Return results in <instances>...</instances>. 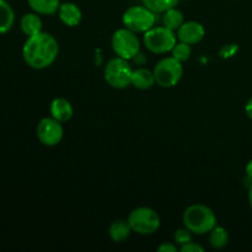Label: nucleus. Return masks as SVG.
<instances>
[{"mask_svg": "<svg viewBox=\"0 0 252 252\" xmlns=\"http://www.w3.org/2000/svg\"><path fill=\"white\" fill-rule=\"evenodd\" d=\"M59 54V44L48 32H39L27 37L22 47V57L30 68L42 70L56 62Z\"/></svg>", "mask_w": 252, "mask_h": 252, "instance_id": "1", "label": "nucleus"}, {"mask_svg": "<svg viewBox=\"0 0 252 252\" xmlns=\"http://www.w3.org/2000/svg\"><path fill=\"white\" fill-rule=\"evenodd\" d=\"M184 225L194 235H204L217 225V216L206 204L196 203L187 207L182 216Z\"/></svg>", "mask_w": 252, "mask_h": 252, "instance_id": "2", "label": "nucleus"}, {"mask_svg": "<svg viewBox=\"0 0 252 252\" xmlns=\"http://www.w3.org/2000/svg\"><path fill=\"white\" fill-rule=\"evenodd\" d=\"M134 69L132 68L127 59L121 57H115L110 59L103 69L105 81L113 89L123 90L128 88L132 83V74Z\"/></svg>", "mask_w": 252, "mask_h": 252, "instance_id": "3", "label": "nucleus"}, {"mask_svg": "<svg viewBox=\"0 0 252 252\" xmlns=\"http://www.w3.org/2000/svg\"><path fill=\"white\" fill-rule=\"evenodd\" d=\"M127 220L133 233H137L138 235H153L161 225L159 214L149 207H138L133 209Z\"/></svg>", "mask_w": 252, "mask_h": 252, "instance_id": "4", "label": "nucleus"}, {"mask_svg": "<svg viewBox=\"0 0 252 252\" xmlns=\"http://www.w3.org/2000/svg\"><path fill=\"white\" fill-rule=\"evenodd\" d=\"M177 36L175 31L165 26H154L143 36V43L149 52L154 54H165L172 51L176 44Z\"/></svg>", "mask_w": 252, "mask_h": 252, "instance_id": "5", "label": "nucleus"}, {"mask_svg": "<svg viewBox=\"0 0 252 252\" xmlns=\"http://www.w3.org/2000/svg\"><path fill=\"white\" fill-rule=\"evenodd\" d=\"M122 22L125 27L130 31L135 33H144L155 26L157 14L148 9L145 5H133L123 12Z\"/></svg>", "mask_w": 252, "mask_h": 252, "instance_id": "6", "label": "nucleus"}, {"mask_svg": "<svg viewBox=\"0 0 252 252\" xmlns=\"http://www.w3.org/2000/svg\"><path fill=\"white\" fill-rule=\"evenodd\" d=\"M111 47L117 57L123 59H134L140 52V41L137 33L127 27H122L113 32L111 38Z\"/></svg>", "mask_w": 252, "mask_h": 252, "instance_id": "7", "label": "nucleus"}, {"mask_svg": "<svg viewBox=\"0 0 252 252\" xmlns=\"http://www.w3.org/2000/svg\"><path fill=\"white\" fill-rule=\"evenodd\" d=\"M155 81L161 88H174L184 76V65L174 57H166L158 62L154 68Z\"/></svg>", "mask_w": 252, "mask_h": 252, "instance_id": "8", "label": "nucleus"}, {"mask_svg": "<svg viewBox=\"0 0 252 252\" xmlns=\"http://www.w3.org/2000/svg\"><path fill=\"white\" fill-rule=\"evenodd\" d=\"M36 134L41 144H43L44 147H56L63 139L64 128L62 122L51 116L39 121L36 128Z\"/></svg>", "mask_w": 252, "mask_h": 252, "instance_id": "9", "label": "nucleus"}, {"mask_svg": "<svg viewBox=\"0 0 252 252\" xmlns=\"http://www.w3.org/2000/svg\"><path fill=\"white\" fill-rule=\"evenodd\" d=\"M176 32V36L180 41L191 44V46L199 43L206 36L204 26L198 21L184 22Z\"/></svg>", "mask_w": 252, "mask_h": 252, "instance_id": "10", "label": "nucleus"}, {"mask_svg": "<svg viewBox=\"0 0 252 252\" xmlns=\"http://www.w3.org/2000/svg\"><path fill=\"white\" fill-rule=\"evenodd\" d=\"M58 17L65 26L75 27L78 26L83 19V12L80 7L74 2H63L58 10Z\"/></svg>", "mask_w": 252, "mask_h": 252, "instance_id": "11", "label": "nucleus"}, {"mask_svg": "<svg viewBox=\"0 0 252 252\" xmlns=\"http://www.w3.org/2000/svg\"><path fill=\"white\" fill-rule=\"evenodd\" d=\"M51 116L59 122H68L74 115V110L71 103L64 97H57L51 102Z\"/></svg>", "mask_w": 252, "mask_h": 252, "instance_id": "12", "label": "nucleus"}, {"mask_svg": "<svg viewBox=\"0 0 252 252\" xmlns=\"http://www.w3.org/2000/svg\"><path fill=\"white\" fill-rule=\"evenodd\" d=\"M20 29L22 33L26 34L27 37L33 36V34L39 33L43 31V22L37 12H27L20 20Z\"/></svg>", "mask_w": 252, "mask_h": 252, "instance_id": "13", "label": "nucleus"}, {"mask_svg": "<svg viewBox=\"0 0 252 252\" xmlns=\"http://www.w3.org/2000/svg\"><path fill=\"white\" fill-rule=\"evenodd\" d=\"M155 84L157 81H155L154 71L147 68H138L133 70L130 85H133L134 88L139 89V90H148V89H152Z\"/></svg>", "mask_w": 252, "mask_h": 252, "instance_id": "14", "label": "nucleus"}, {"mask_svg": "<svg viewBox=\"0 0 252 252\" xmlns=\"http://www.w3.org/2000/svg\"><path fill=\"white\" fill-rule=\"evenodd\" d=\"M130 233H132V228H130L128 220H125V219L113 220L108 228V235H110L111 240L115 243H122V241L127 240Z\"/></svg>", "mask_w": 252, "mask_h": 252, "instance_id": "15", "label": "nucleus"}, {"mask_svg": "<svg viewBox=\"0 0 252 252\" xmlns=\"http://www.w3.org/2000/svg\"><path fill=\"white\" fill-rule=\"evenodd\" d=\"M32 11L39 15H54L58 12L61 0H27Z\"/></svg>", "mask_w": 252, "mask_h": 252, "instance_id": "16", "label": "nucleus"}, {"mask_svg": "<svg viewBox=\"0 0 252 252\" xmlns=\"http://www.w3.org/2000/svg\"><path fill=\"white\" fill-rule=\"evenodd\" d=\"M15 24V12L6 0H0V34L7 33Z\"/></svg>", "mask_w": 252, "mask_h": 252, "instance_id": "17", "label": "nucleus"}, {"mask_svg": "<svg viewBox=\"0 0 252 252\" xmlns=\"http://www.w3.org/2000/svg\"><path fill=\"white\" fill-rule=\"evenodd\" d=\"M184 22V14L176 6L162 12V26L167 27V29L172 30V31H177Z\"/></svg>", "mask_w": 252, "mask_h": 252, "instance_id": "18", "label": "nucleus"}, {"mask_svg": "<svg viewBox=\"0 0 252 252\" xmlns=\"http://www.w3.org/2000/svg\"><path fill=\"white\" fill-rule=\"evenodd\" d=\"M229 243V233L223 226L216 225L209 231V245L216 250H221Z\"/></svg>", "mask_w": 252, "mask_h": 252, "instance_id": "19", "label": "nucleus"}, {"mask_svg": "<svg viewBox=\"0 0 252 252\" xmlns=\"http://www.w3.org/2000/svg\"><path fill=\"white\" fill-rule=\"evenodd\" d=\"M143 5L154 11L155 14H162L166 10L175 7L180 2V0H142Z\"/></svg>", "mask_w": 252, "mask_h": 252, "instance_id": "20", "label": "nucleus"}, {"mask_svg": "<svg viewBox=\"0 0 252 252\" xmlns=\"http://www.w3.org/2000/svg\"><path fill=\"white\" fill-rule=\"evenodd\" d=\"M171 56L174 57L175 59H177L179 62L184 63V62L189 61L192 56V48L191 44L185 43V42L180 41L179 43L176 42V44L174 46L171 51Z\"/></svg>", "mask_w": 252, "mask_h": 252, "instance_id": "21", "label": "nucleus"}, {"mask_svg": "<svg viewBox=\"0 0 252 252\" xmlns=\"http://www.w3.org/2000/svg\"><path fill=\"white\" fill-rule=\"evenodd\" d=\"M174 240L177 245L182 246L185 245V244L189 243V241H193V233L189 231L186 226H185V228H180L175 231Z\"/></svg>", "mask_w": 252, "mask_h": 252, "instance_id": "22", "label": "nucleus"}, {"mask_svg": "<svg viewBox=\"0 0 252 252\" xmlns=\"http://www.w3.org/2000/svg\"><path fill=\"white\" fill-rule=\"evenodd\" d=\"M180 251L181 252H203L204 249L202 248L201 245H198V244L193 243V241H189V243L180 246Z\"/></svg>", "mask_w": 252, "mask_h": 252, "instance_id": "23", "label": "nucleus"}, {"mask_svg": "<svg viewBox=\"0 0 252 252\" xmlns=\"http://www.w3.org/2000/svg\"><path fill=\"white\" fill-rule=\"evenodd\" d=\"M157 250L158 252H177L179 249H177V246L172 243H162Z\"/></svg>", "mask_w": 252, "mask_h": 252, "instance_id": "24", "label": "nucleus"}, {"mask_svg": "<svg viewBox=\"0 0 252 252\" xmlns=\"http://www.w3.org/2000/svg\"><path fill=\"white\" fill-rule=\"evenodd\" d=\"M245 113L248 115V117L252 120V97L246 102L245 105Z\"/></svg>", "mask_w": 252, "mask_h": 252, "instance_id": "25", "label": "nucleus"}, {"mask_svg": "<svg viewBox=\"0 0 252 252\" xmlns=\"http://www.w3.org/2000/svg\"><path fill=\"white\" fill-rule=\"evenodd\" d=\"M245 172H246V176H248V179H250L252 181V159L248 162V164H246Z\"/></svg>", "mask_w": 252, "mask_h": 252, "instance_id": "26", "label": "nucleus"}, {"mask_svg": "<svg viewBox=\"0 0 252 252\" xmlns=\"http://www.w3.org/2000/svg\"><path fill=\"white\" fill-rule=\"evenodd\" d=\"M248 198H249V203H250V207H251V209H252V185L250 186V189H249Z\"/></svg>", "mask_w": 252, "mask_h": 252, "instance_id": "27", "label": "nucleus"}]
</instances>
